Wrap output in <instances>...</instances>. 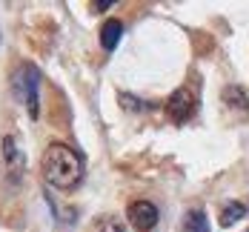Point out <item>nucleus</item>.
<instances>
[{
	"label": "nucleus",
	"mask_w": 249,
	"mask_h": 232,
	"mask_svg": "<svg viewBox=\"0 0 249 232\" xmlns=\"http://www.w3.org/2000/svg\"><path fill=\"white\" fill-rule=\"evenodd\" d=\"M43 178L54 189H75L83 178V158L66 143H49L40 161Z\"/></svg>",
	"instance_id": "f257e3e1"
},
{
	"label": "nucleus",
	"mask_w": 249,
	"mask_h": 232,
	"mask_svg": "<svg viewBox=\"0 0 249 232\" xmlns=\"http://www.w3.org/2000/svg\"><path fill=\"white\" fill-rule=\"evenodd\" d=\"M12 89L26 106L29 118H37L40 115V98H37V92H40V69L35 63H20L15 69V75H12Z\"/></svg>",
	"instance_id": "f03ea898"
},
{
	"label": "nucleus",
	"mask_w": 249,
	"mask_h": 232,
	"mask_svg": "<svg viewBox=\"0 0 249 232\" xmlns=\"http://www.w3.org/2000/svg\"><path fill=\"white\" fill-rule=\"evenodd\" d=\"M3 163H6L9 180L18 186L26 175V155H23V149H20V143H18V138H12V135L3 138Z\"/></svg>",
	"instance_id": "7ed1b4c3"
},
{
	"label": "nucleus",
	"mask_w": 249,
	"mask_h": 232,
	"mask_svg": "<svg viewBox=\"0 0 249 232\" xmlns=\"http://www.w3.org/2000/svg\"><path fill=\"white\" fill-rule=\"evenodd\" d=\"M126 218L138 232H152L160 221V212L152 201H132L129 209H126Z\"/></svg>",
	"instance_id": "20e7f679"
},
{
	"label": "nucleus",
	"mask_w": 249,
	"mask_h": 232,
	"mask_svg": "<svg viewBox=\"0 0 249 232\" xmlns=\"http://www.w3.org/2000/svg\"><path fill=\"white\" fill-rule=\"evenodd\" d=\"M166 115L178 126L186 124V121H192V115H195V95L189 89H175L172 95H169V101H166Z\"/></svg>",
	"instance_id": "39448f33"
},
{
	"label": "nucleus",
	"mask_w": 249,
	"mask_h": 232,
	"mask_svg": "<svg viewBox=\"0 0 249 232\" xmlns=\"http://www.w3.org/2000/svg\"><path fill=\"white\" fill-rule=\"evenodd\" d=\"M121 37H124V23L121 20H106L103 29H100V46L106 52H115V46L121 43Z\"/></svg>",
	"instance_id": "423d86ee"
},
{
	"label": "nucleus",
	"mask_w": 249,
	"mask_h": 232,
	"mask_svg": "<svg viewBox=\"0 0 249 232\" xmlns=\"http://www.w3.org/2000/svg\"><path fill=\"white\" fill-rule=\"evenodd\" d=\"M183 230L186 232H209V221L203 209H189L183 218Z\"/></svg>",
	"instance_id": "0eeeda50"
},
{
	"label": "nucleus",
	"mask_w": 249,
	"mask_h": 232,
	"mask_svg": "<svg viewBox=\"0 0 249 232\" xmlns=\"http://www.w3.org/2000/svg\"><path fill=\"white\" fill-rule=\"evenodd\" d=\"M247 212H249V206L247 204H226L224 206V212H221V227H232L235 221H241V218H247Z\"/></svg>",
	"instance_id": "6e6552de"
},
{
	"label": "nucleus",
	"mask_w": 249,
	"mask_h": 232,
	"mask_svg": "<svg viewBox=\"0 0 249 232\" xmlns=\"http://www.w3.org/2000/svg\"><path fill=\"white\" fill-rule=\"evenodd\" d=\"M224 103L226 106H241V109H247L249 106V101H247V95H244V89L241 86H226L224 89Z\"/></svg>",
	"instance_id": "1a4fd4ad"
},
{
	"label": "nucleus",
	"mask_w": 249,
	"mask_h": 232,
	"mask_svg": "<svg viewBox=\"0 0 249 232\" xmlns=\"http://www.w3.org/2000/svg\"><path fill=\"white\" fill-rule=\"evenodd\" d=\"M103 232H124V227H121L115 218H106V221H103Z\"/></svg>",
	"instance_id": "9d476101"
}]
</instances>
